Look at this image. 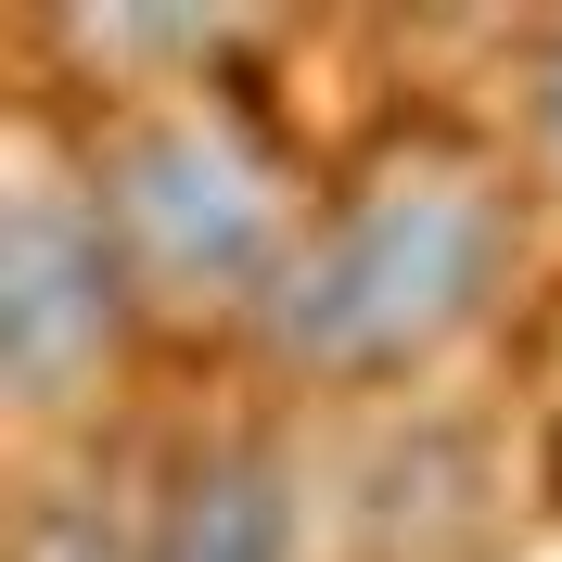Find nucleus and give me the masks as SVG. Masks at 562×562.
Returning <instances> with one entry per match:
<instances>
[{
    "instance_id": "nucleus-1",
    "label": "nucleus",
    "mask_w": 562,
    "mask_h": 562,
    "mask_svg": "<svg viewBox=\"0 0 562 562\" xmlns=\"http://www.w3.org/2000/svg\"><path fill=\"white\" fill-rule=\"evenodd\" d=\"M498 269H512V205H498V179L473 167H384L371 192L319 217L269 319V346L319 384H384V371H422L435 346H460L473 319H486Z\"/></svg>"
},
{
    "instance_id": "nucleus-2",
    "label": "nucleus",
    "mask_w": 562,
    "mask_h": 562,
    "mask_svg": "<svg viewBox=\"0 0 562 562\" xmlns=\"http://www.w3.org/2000/svg\"><path fill=\"white\" fill-rule=\"evenodd\" d=\"M103 231L128 256V281H154L179 307H231V294L269 307L281 269H294L281 179L231 115H154V128H128L103 154Z\"/></svg>"
},
{
    "instance_id": "nucleus-3",
    "label": "nucleus",
    "mask_w": 562,
    "mask_h": 562,
    "mask_svg": "<svg viewBox=\"0 0 562 562\" xmlns=\"http://www.w3.org/2000/svg\"><path fill=\"white\" fill-rule=\"evenodd\" d=\"M103 244H115L103 205H77L52 179L13 192V231H0V371H13V396H65L115 346V256Z\"/></svg>"
},
{
    "instance_id": "nucleus-4",
    "label": "nucleus",
    "mask_w": 562,
    "mask_h": 562,
    "mask_svg": "<svg viewBox=\"0 0 562 562\" xmlns=\"http://www.w3.org/2000/svg\"><path fill=\"white\" fill-rule=\"evenodd\" d=\"M307 550V498H294V473H281L269 448H231V460H205L192 486H179V512H167V537L140 562H294Z\"/></svg>"
},
{
    "instance_id": "nucleus-5",
    "label": "nucleus",
    "mask_w": 562,
    "mask_h": 562,
    "mask_svg": "<svg viewBox=\"0 0 562 562\" xmlns=\"http://www.w3.org/2000/svg\"><path fill=\"white\" fill-rule=\"evenodd\" d=\"M26 562H115V537H90L77 512H38V525H26Z\"/></svg>"
},
{
    "instance_id": "nucleus-6",
    "label": "nucleus",
    "mask_w": 562,
    "mask_h": 562,
    "mask_svg": "<svg viewBox=\"0 0 562 562\" xmlns=\"http://www.w3.org/2000/svg\"><path fill=\"white\" fill-rule=\"evenodd\" d=\"M537 103H550V140H562V52H550V90H537Z\"/></svg>"
}]
</instances>
